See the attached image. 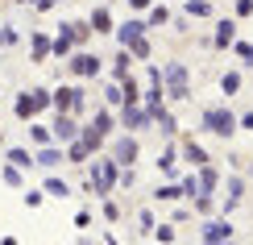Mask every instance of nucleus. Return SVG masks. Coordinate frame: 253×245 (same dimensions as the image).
Masks as SVG:
<instances>
[{
	"mask_svg": "<svg viewBox=\"0 0 253 245\" xmlns=\"http://www.w3.org/2000/svg\"><path fill=\"white\" fill-rule=\"evenodd\" d=\"M133 154H137V146L125 142V146H121V162H133Z\"/></svg>",
	"mask_w": 253,
	"mask_h": 245,
	"instance_id": "obj_1",
	"label": "nucleus"
}]
</instances>
